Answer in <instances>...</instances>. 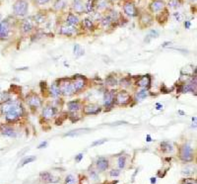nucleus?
Segmentation results:
<instances>
[{"label": "nucleus", "instance_id": "f257e3e1", "mask_svg": "<svg viewBox=\"0 0 197 184\" xmlns=\"http://www.w3.org/2000/svg\"><path fill=\"white\" fill-rule=\"evenodd\" d=\"M14 13L19 17H25L29 11V3L27 0H17L13 5Z\"/></svg>", "mask_w": 197, "mask_h": 184}, {"label": "nucleus", "instance_id": "f03ea898", "mask_svg": "<svg viewBox=\"0 0 197 184\" xmlns=\"http://www.w3.org/2000/svg\"><path fill=\"white\" fill-rule=\"evenodd\" d=\"M59 89L60 93L64 96H71L73 95L75 91H74L72 81L68 80V79H62L59 82Z\"/></svg>", "mask_w": 197, "mask_h": 184}, {"label": "nucleus", "instance_id": "7ed1b4c3", "mask_svg": "<svg viewBox=\"0 0 197 184\" xmlns=\"http://www.w3.org/2000/svg\"><path fill=\"white\" fill-rule=\"evenodd\" d=\"M23 113H24V110H23V107L22 105L18 102L17 104H16L15 106L13 107L12 109H11L10 111L8 112V113L6 114V120L9 121V122H12V121H15L17 120L18 118H20L21 116L23 115Z\"/></svg>", "mask_w": 197, "mask_h": 184}, {"label": "nucleus", "instance_id": "20e7f679", "mask_svg": "<svg viewBox=\"0 0 197 184\" xmlns=\"http://www.w3.org/2000/svg\"><path fill=\"white\" fill-rule=\"evenodd\" d=\"M179 157L182 161L189 162L193 160V150H192L191 146L188 144H185L181 146L179 153Z\"/></svg>", "mask_w": 197, "mask_h": 184}, {"label": "nucleus", "instance_id": "39448f33", "mask_svg": "<svg viewBox=\"0 0 197 184\" xmlns=\"http://www.w3.org/2000/svg\"><path fill=\"white\" fill-rule=\"evenodd\" d=\"M131 100V96L127 91L125 90H121V91L117 92L116 96L114 97V101L115 103L118 104V105H126L130 102Z\"/></svg>", "mask_w": 197, "mask_h": 184}, {"label": "nucleus", "instance_id": "423d86ee", "mask_svg": "<svg viewBox=\"0 0 197 184\" xmlns=\"http://www.w3.org/2000/svg\"><path fill=\"white\" fill-rule=\"evenodd\" d=\"M27 102L30 107L33 109H38L41 106V98L36 94H31L27 97Z\"/></svg>", "mask_w": 197, "mask_h": 184}, {"label": "nucleus", "instance_id": "0eeeda50", "mask_svg": "<svg viewBox=\"0 0 197 184\" xmlns=\"http://www.w3.org/2000/svg\"><path fill=\"white\" fill-rule=\"evenodd\" d=\"M18 103V101H15V100H7V101H4L3 103L0 105V112L3 115H6L11 109L13 108L16 104Z\"/></svg>", "mask_w": 197, "mask_h": 184}, {"label": "nucleus", "instance_id": "6e6552de", "mask_svg": "<svg viewBox=\"0 0 197 184\" xmlns=\"http://www.w3.org/2000/svg\"><path fill=\"white\" fill-rule=\"evenodd\" d=\"M10 28L7 21H0V40H5L9 37Z\"/></svg>", "mask_w": 197, "mask_h": 184}, {"label": "nucleus", "instance_id": "1a4fd4ad", "mask_svg": "<svg viewBox=\"0 0 197 184\" xmlns=\"http://www.w3.org/2000/svg\"><path fill=\"white\" fill-rule=\"evenodd\" d=\"M123 11L126 15L130 16V17H135V16H137L136 7L133 3H131V2H126V3H124Z\"/></svg>", "mask_w": 197, "mask_h": 184}, {"label": "nucleus", "instance_id": "9d476101", "mask_svg": "<svg viewBox=\"0 0 197 184\" xmlns=\"http://www.w3.org/2000/svg\"><path fill=\"white\" fill-rule=\"evenodd\" d=\"M72 84H73V88H74V91H75V93L79 92L85 87L86 79L84 77H81V76H77V77L74 79Z\"/></svg>", "mask_w": 197, "mask_h": 184}, {"label": "nucleus", "instance_id": "9b49d317", "mask_svg": "<svg viewBox=\"0 0 197 184\" xmlns=\"http://www.w3.org/2000/svg\"><path fill=\"white\" fill-rule=\"evenodd\" d=\"M84 114L86 115H96L101 111V107L97 104H89L84 107Z\"/></svg>", "mask_w": 197, "mask_h": 184}, {"label": "nucleus", "instance_id": "f8f14e48", "mask_svg": "<svg viewBox=\"0 0 197 184\" xmlns=\"http://www.w3.org/2000/svg\"><path fill=\"white\" fill-rule=\"evenodd\" d=\"M104 103L106 108H110L114 103V93L113 91H108L104 96Z\"/></svg>", "mask_w": 197, "mask_h": 184}, {"label": "nucleus", "instance_id": "ddd939ff", "mask_svg": "<svg viewBox=\"0 0 197 184\" xmlns=\"http://www.w3.org/2000/svg\"><path fill=\"white\" fill-rule=\"evenodd\" d=\"M35 26V23L34 21L32 20V18H28V19H25L23 21V24H22V31L23 33H29L31 32L32 30L34 29Z\"/></svg>", "mask_w": 197, "mask_h": 184}, {"label": "nucleus", "instance_id": "4468645a", "mask_svg": "<svg viewBox=\"0 0 197 184\" xmlns=\"http://www.w3.org/2000/svg\"><path fill=\"white\" fill-rule=\"evenodd\" d=\"M39 176H41V180L45 181V182H47V183H56V182H58V180H59L58 178L54 177V176H53L51 173H49V172H41V173L39 174Z\"/></svg>", "mask_w": 197, "mask_h": 184}, {"label": "nucleus", "instance_id": "2eb2a0df", "mask_svg": "<svg viewBox=\"0 0 197 184\" xmlns=\"http://www.w3.org/2000/svg\"><path fill=\"white\" fill-rule=\"evenodd\" d=\"M55 113H56V110H55L54 107L51 105H47L43 110V117L45 119H51L54 117Z\"/></svg>", "mask_w": 197, "mask_h": 184}, {"label": "nucleus", "instance_id": "dca6fc26", "mask_svg": "<svg viewBox=\"0 0 197 184\" xmlns=\"http://www.w3.org/2000/svg\"><path fill=\"white\" fill-rule=\"evenodd\" d=\"M1 133L3 136L9 137V138H16L17 137V133L15 132V130L12 129L11 127H9V126H2Z\"/></svg>", "mask_w": 197, "mask_h": 184}, {"label": "nucleus", "instance_id": "f3484780", "mask_svg": "<svg viewBox=\"0 0 197 184\" xmlns=\"http://www.w3.org/2000/svg\"><path fill=\"white\" fill-rule=\"evenodd\" d=\"M59 33L61 35H64V36L70 37V36H73V35L76 34V29L73 26H69V25H67V26H63V27L60 28Z\"/></svg>", "mask_w": 197, "mask_h": 184}, {"label": "nucleus", "instance_id": "a211bd4d", "mask_svg": "<svg viewBox=\"0 0 197 184\" xmlns=\"http://www.w3.org/2000/svg\"><path fill=\"white\" fill-rule=\"evenodd\" d=\"M150 83H151V77L149 75H144L138 79L136 84L141 88H147L150 86Z\"/></svg>", "mask_w": 197, "mask_h": 184}, {"label": "nucleus", "instance_id": "6ab92c4d", "mask_svg": "<svg viewBox=\"0 0 197 184\" xmlns=\"http://www.w3.org/2000/svg\"><path fill=\"white\" fill-rule=\"evenodd\" d=\"M97 167H98V169L101 171L106 170L108 167V160L105 157L98 158V160H97Z\"/></svg>", "mask_w": 197, "mask_h": 184}, {"label": "nucleus", "instance_id": "aec40b11", "mask_svg": "<svg viewBox=\"0 0 197 184\" xmlns=\"http://www.w3.org/2000/svg\"><path fill=\"white\" fill-rule=\"evenodd\" d=\"M165 7V3L163 0H155L151 4V10L153 12H159Z\"/></svg>", "mask_w": 197, "mask_h": 184}, {"label": "nucleus", "instance_id": "412c9836", "mask_svg": "<svg viewBox=\"0 0 197 184\" xmlns=\"http://www.w3.org/2000/svg\"><path fill=\"white\" fill-rule=\"evenodd\" d=\"M67 107H68V110L70 112H78L81 109V103L77 100L70 101L67 103Z\"/></svg>", "mask_w": 197, "mask_h": 184}, {"label": "nucleus", "instance_id": "4be33fe9", "mask_svg": "<svg viewBox=\"0 0 197 184\" xmlns=\"http://www.w3.org/2000/svg\"><path fill=\"white\" fill-rule=\"evenodd\" d=\"M66 23H67V25H69V26H75V25H77L79 23V19L75 14L69 13L68 16H67Z\"/></svg>", "mask_w": 197, "mask_h": 184}, {"label": "nucleus", "instance_id": "5701e85b", "mask_svg": "<svg viewBox=\"0 0 197 184\" xmlns=\"http://www.w3.org/2000/svg\"><path fill=\"white\" fill-rule=\"evenodd\" d=\"M140 22H141V24L143 25V26H149V25H151L152 24V22H153V18H152V16L151 15H149V14H143L142 16H141V18H140Z\"/></svg>", "mask_w": 197, "mask_h": 184}, {"label": "nucleus", "instance_id": "b1692460", "mask_svg": "<svg viewBox=\"0 0 197 184\" xmlns=\"http://www.w3.org/2000/svg\"><path fill=\"white\" fill-rule=\"evenodd\" d=\"M50 95L52 97H58L61 93H60V89H59V84L57 82H53L51 86H50Z\"/></svg>", "mask_w": 197, "mask_h": 184}, {"label": "nucleus", "instance_id": "393cba45", "mask_svg": "<svg viewBox=\"0 0 197 184\" xmlns=\"http://www.w3.org/2000/svg\"><path fill=\"white\" fill-rule=\"evenodd\" d=\"M161 150H163V153H173V146L171 143H169V142H162L161 143Z\"/></svg>", "mask_w": 197, "mask_h": 184}, {"label": "nucleus", "instance_id": "a878e982", "mask_svg": "<svg viewBox=\"0 0 197 184\" xmlns=\"http://www.w3.org/2000/svg\"><path fill=\"white\" fill-rule=\"evenodd\" d=\"M73 9L78 13H82L84 10V4L82 3L81 0H75L73 3Z\"/></svg>", "mask_w": 197, "mask_h": 184}, {"label": "nucleus", "instance_id": "bb28decb", "mask_svg": "<svg viewBox=\"0 0 197 184\" xmlns=\"http://www.w3.org/2000/svg\"><path fill=\"white\" fill-rule=\"evenodd\" d=\"M66 0H56L53 4V8L55 10H62L66 6Z\"/></svg>", "mask_w": 197, "mask_h": 184}, {"label": "nucleus", "instance_id": "cd10ccee", "mask_svg": "<svg viewBox=\"0 0 197 184\" xmlns=\"http://www.w3.org/2000/svg\"><path fill=\"white\" fill-rule=\"evenodd\" d=\"M147 96H148V91L146 90V88H142V89L139 90V91L136 93V98L139 100L145 99Z\"/></svg>", "mask_w": 197, "mask_h": 184}, {"label": "nucleus", "instance_id": "c85d7f7f", "mask_svg": "<svg viewBox=\"0 0 197 184\" xmlns=\"http://www.w3.org/2000/svg\"><path fill=\"white\" fill-rule=\"evenodd\" d=\"M73 52H74V55H76V57H81V55H84V50L82 49V47L80 45H75L73 48Z\"/></svg>", "mask_w": 197, "mask_h": 184}, {"label": "nucleus", "instance_id": "c756f323", "mask_svg": "<svg viewBox=\"0 0 197 184\" xmlns=\"http://www.w3.org/2000/svg\"><path fill=\"white\" fill-rule=\"evenodd\" d=\"M34 18H35V22L38 23V24H41V23L45 22V14H43V13H38Z\"/></svg>", "mask_w": 197, "mask_h": 184}, {"label": "nucleus", "instance_id": "7c9ffc66", "mask_svg": "<svg viewBox=\"0 0 197 184\" xmlns=\"http://www.w3.org/2000/svg\"><path fill=\"white\" fill-rule=\"evenodd\" d=\"M112 20L110 19L108 16H106V17L103 18V20H102V24H103V26L105 27V28L106 27H108L110 24H112Z\"/></svg>", "mask_w": 197, "mask_h": 184}, {"label": "nucleus", "instance_id": "2f4dec72", "mask_svg": "<svg viewBox=\"0 0 197 184\" xmlns=\"http://www.w3.org/2000/svg\"><path fill=\"white\" fill-rule=\"evenodd\" d=\"M65 184H76V177L72 174L68 175L65 178Z\"/></svg>", "mask_w": 197, "mask_h": 184}, {"label": "nucleus", "instance_id": "473e14b6", "mask_svg": "<svg viewBox=\"0 0 197 184\" xmlns=\"http://www.w3.org/2000/svg\"><path fill=\"white\" fill-rule=\"evenodd\" d=\"M84 25L88 30H93V28H94L93 21L91 19H89V18H86V19L84 20Z\"/></svg>", "mask_w": 197, "mask_h": 184}, {"label": "nucleus", "instance_id": "72a5a7b5", "mask_svg": "<svg viewBox=\"0 0 197 184\" xmlns=\"http://www.w3.org/2000/svg\"><path fill=\"white\" fill-rule=\"evenodd\" d=\"M94 1L95 0H89L88 3L86 4V10H87L88 13H91V12H93V10H94V4H93Z\"/></svg>", "mask_w": 197, "mask_h": 184}, {"label": "nucleus", "instance_id": "f704fd0d", "mask_svg": "<svg viewBox=\"0 0 197 184\" xmlns=\"http://www.w3.org/2000/svg\"><path fill=\"white\" fill-rule=\"evenodd\" d=\"M159 36V32H157L156 30H152L151 32L149 33V35H148V39H145V42H149L150 39L152 38H157V37Z\"/></svg>", "mask_w": 197, "mask_h": 184}, {"label": "nucleus", "instance_id": "c9c22d12", "mask_svg": "<svg viewBox=\"0 0 197 184\" xmlns=\"http://www.w3.org/2000/svg\"><path fill=\"white\" fill-rule=\"evenodd\" d=\"M169 6L171 8H177V7L180 6V1L179 0H171L169 2Z\"/></svg>", "mask_w": 197, "mask_h": 184}, {"label": "nucleus", "instance_id": "e433bc0d", "mask_svg": "<svg viewBox=\"0 0 197 184\" xmlns=\"http://www.w3.org/2000/svg\"><path fill=\"white\" fill-rule=\"evenodd\" d=\"M125 161H126V158H125V157H120L119 158H118V167H119L120 169L124 168Z\"/></svg>", "mask_w": 197, "mask_h": 184}, {"label": "nucleus", "instance_id": "4c0bfd02", "mask_svg": "<svg viewBox=\"0 0 197 184\" xmlns=\"http://www.w3.org/2000/svg\"><path fill=\"white\" fill-rule=\"evenodd\" d=\"M34 160H36V157H30L25 158V159L22 161V163H21V166H23V165H26L28 163H30V162H33Z\"/></svg>", "mask_w": 197, "mask_h": 184}, {"label": "nucleus", "instance_id": "58836bf2", "mask_svg": "<svg viewBox=\"0 0 197 184\" xmlns=\"http://www.w3.org/2000/svg\"><path fill=\"white\" fill-rule=\"evenodd\" d=\"M193 168H191V167H185V168L182 170L181 173L183 174V175H190V174L193 173Z\"/></svg>", "mask_w": 197, "mask_h": 184}, {"label": "nucleus", "instance_id": "ea45409f", "mask_svg": "<svg viewBox=\"0 0 197 184\" xmlns=\"http://www.w3.org/2000/svg\"><path fill=\"white\" fill-rule=\"evenodd\" d=\"M106 82L108 83V85H116V83H117V81H116V79H115L114 77H112V76H110V77L108 78V80H106Z\"/></svg>", "mask_w": 197, "mask_h": 184}, {"label": "nucleus", "instance_id": "a19ab883", "mask_svg": "<svg viewBox=\"0 0 197 184\" xmlns=\"http://www.w3.org/2000/svg\"><path fill=\"white\" fill-rule=\"evenodd\" d=\"M173 16H175V18L177 19V22H180V21L182 20V15L180 14L179 12H175V13H173Z\"/></svg>", "mask_w": 197, "mask_h": 184}, {"label": "nucleus", "instance_id": "79ce46f5", "mask_svg": "<svg viewBox=\"0 0 197 184\" xmlns=\"http://www.w3.org/2000/svg\"><path fill=\"white\" fill-rule=\"evenodd\" d=\"M184 184H197L195 179H192V178H188V179H184L183 180Z\"/></svg>", "mask_w": 197, "mask_h": 184}, {"label": "nucleus", "instance_id": "37998d69", "mask_svg": "<svg viewBox=\"0 0 197 184\" xmlns=\"http://www.w3.org/2000/svg\"><path fill=\"white\" fill-rule=\"evenodd\" d=\"M106 140H102V141H97V142H95V143H93V146H98V145H102V144H104V143H106Z\"/></svg>", "mask_w": 197, "mask_h": 184}, {"label": "nucleus", "instance_id": "c03bdc74", "mask_svg": "<svg viewBox=\"0 0 197 184\" xmlns=\"http://www.w3.org/2000/svg\"><path fill=\"white\" fill-rule=\"evenodd\" d=\"M129 84H130V81H127V78H123L121 80V85L123 86H128Z\"/></svg>", "mask_w": 197, "mask_h": 184}, {"label": "nucleus", "instance_id": "a18cd8bd", "mask_svg": "<svg viewBox=\"0 0 197 184\" xmlns=\"http://www.w3.org/2000/svg\"><path fill=\"white\" fill-rule=\"evenodd\" d=\"M110 175L112 176H118L119 175V171L116 170V169H112V170L110 171Z\"/></svg>", "mask_w": 197, "mask_h": 184}, {"label": "nucleus", "instance_id": "49530a36", "mask_svg": "<svg viewBox=\"0 0 197 184\" xmlns=\"http://www.w3.org/2000/svg\"><path fill=\"white\" fill-rule=\"evenodd\" d=\"M48 1H49V0H37V2H38L39 5H43V4L47 3Z\"/></svg>", "mask_w": 197, "mask_h": 184}, {"label": "nucleus", "instance_id": "de8ad7c7", "mask_svg": "<svg viewBox=\"0 0 197 184\" xmlns=\"http://www.w3.org/2000/svg\"><path fill=\"white\" fill-rule=\"evenodd\" d=\"M82 158H83V153H79L77 157H75V159H76V161H78V162H79L81 159H82Z\"/></svg>", "mask_w": 197, "mask_h": 184}, {"label": "nucleus", "instance_id": "09e8293b", "mask_svg": "<svg viewBox=\"0 0 197 184\" xmlns=\"http://www.w3.org/2000/svg\"><path fill=\"white\" fill-rule=\"evenodd\" d=\"M46 146H47V143H46V142H43V143H41V145L39 146V148H45Z\"/></svg>", "mask_w": 197, "mask_h": 184}, {"label": "nucleus", "instance_id": "8fccbe9b", "mask_svg": "<svg viewBox=\"0 0 197 184\" xmlns=\"http://www.w3.org/2000/svg\"><path fill=\"white\" fill-rule=\"evenodd\" d=\"M184 27L186 28V29H189V28H190V22H189V21H185Z\"/></svg>", "mask_w": 197, "mask_h": 184}, {"label": "nucleus", "instance_id": "3c124183", "mask_svg": "<svg viewBox=\"0 0 197 184\" xmlns=\"http://www.w3.org/2000/svg\"><path fill=\"white\" fill-rule=\"evenodd\" d=\"M156 107H157L158 110H161V109H163V105H161L160 103H157L156 104Z\"/></svg>", "mask_w": 197, "mask_h": 184}, {"label": "nucleus", "instance_id": "603ef678", "mask_svg": "<svg viewBox=\"0 0 197 184\" xmlns=\"http://www.w3.org/2000/svg\"><path fill=\"white\" fill-rule=\"evenodd\" d=\"M151 137H150V135H147V142H151Z\"/></svg>", "mask_w": 197, "mask_h": 184}, {"label": "nucleus", "instance_id": "864d4df0", "mask_svg": "<svg viewBox=\"0 0 197 184\" xmlns=\"http://www.w3.org/2000/svg\"><path fill=\"white\" fill-rule=\"evenodd\" d=\"M91 173H92V176H93V177H94L95 179H96V178H97V175H96V173H95L94 171H92Z\"/></svg>", "mask_w": 197, "mask_h": 184}, {"label": "nucleus", "instance_id": "5fc2aeb1", "mask_svg": "<svg viewBox=\"0 0 197 184\" xmlns=\"http://www.w3.org/2000/svg\"><path fill=\"white\" fill-rule=\"evenodd\" d=\"M151 182H152V183H156V178H155V177H152V178H151Z\"/></svg>", "mask_w": 197, "mask_h": 184}, {"label": "nucleus", "instance_id": "6e6d98bb", "mask_svg": "<svg viewBox=\"0 0 197 184\" xmlns=\"http://www.w3.org/2000/svg\"><path fill=\"white\" fill-rule=\"evenodd\" d=\"M190 1H191V2H195L196 0H190Z\"/></svg>", "mask_w": 197, "mask_h": 184}, {"label": "nucleus", "instance_id": "4d7b16f0", "mask_svg": "<svg viewBox=\"0 0 197 184\" xmlns=\"http://www.w3.org/2000/svg\"><path fill=\"white\" fill-rule=\"evenodd\" d=\"M0 20H1V16H0Z\"/></svg>", "mask_w": 197, "mask_h": 184}]
</instances>
